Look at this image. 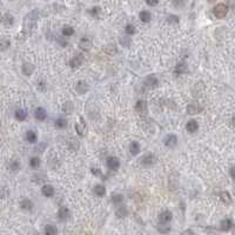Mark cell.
I'll list each match as a JSON object with an SVG mask.
<instances>
[{
	"mask_svg": "<svg viewBox=\"0 0 235 235\" xmlns=\"http://www.w3.org/2000/svg\"><path fill=\"white\" fill-rule=\"evenodd\" d=\"M58 41H59V44H60V45H61L62 47H65V46H66V45L68 44L67 40H65L64 38H59V39H58Z\"/></svg>",
	"mask_w": 235,
	"mask_h": 235,
	"instance_id": "44",
	"label": "cell"
},
{
	"mask_svg": "<svg viewBox=\"0 0 235 235\" xmlns=\"http://www.w3.org/2000/svg\"><path fill=\"white\" fill-rule=\"evenodd\" d=\"M38 88H39V91H41V92H46V89H47L46 82H45V81H42V80H40L39 82H38Z\"/></svg>",
	"mask_w": 235,
	"mask_h": 235,
	"instance_id": "41",
	"label": "cell"
},
{
	"mask_svg": "<svg viewBox=\"0 0 235 235\" xmlns=\"http://www.w3.org/2000/svg\"><path fill=\"white\" fill-rule=\"evenodd\" d=\"M54 188L51 186V185H45L44 187L41 188V193L44 196H46V198H51V196H53L54 195Z\"/></svg>",
	"mask_w": 235,
	"mask_h": 235,
	"instance_id": "16",
	"label": "cell"
},
{
	"mask_svg": "<svg viewBox=\"0 0 235 235\" xmlns=\"http://www.w3.org/2000/svg\"><path fill=\"white\" fill-rule=\"evenodd\" d=\"M79 46H80L81 49H84V51H88L91 47H92V40L87 38V37H84V38H81L80 41H79Z\"/></svg>",
	"mask_w": 235,
	"mask_h": 235,
	"instance_id": "12",
	"label": "cell"
},
{
	"mask_svg": "<svg viewBox=\"0 0 235 235\" xmlns=\"http://www.w3.org/2000/svg\"><path fill=\"white\" fill-rule=\"evenodd\" d=\"M229 173H230V176H232V178H233V179H234V180H235V166H234V167H232V168H230V170H229Z\"/></svg>",
	"mask_w": 235,
	"mask_h": 235,
	"instance_id": "46",
	"label": "cell"
},
{
	"mask_svg": "<svg viewBox=\"0 0 235 235\" xmlns=\"http://www.w3.org/2000/svg\"><path fill=\"white\" fill-rule=\"evenodd\" d=\"M25 139H26L29 143H35L38 140V135L34 131H27L26 134H25Z\"/></svg>",
	"mask_w": 235,
	"mask_h": 235,
	"instance_id": "20",
	"label": "cell"
},
{
	"mask_svg": "<svg viewBox=\"0 0 235 235\" xmlns=\"http://www.w3.org/2000/svg\"><path fill=\"white\" fill-rule=\"evenodd\" d=\"M122 200H123V196L121 194H114L112 196V202H113L114 205H116V206H120Z\"/></svg>",
	"mask_w": 235,
	"mask_h": 235,
	"instance_id": "36",
	"label": "cell"
},
{
	"mask_svg": "<svg viewBox=\"0 0 235 235\" xmlns=\"http://www.w3.org/2000/svg\"><path fill=\"white\" fill-rule=\"evenodd\" d=\"M73 109H74V106L71 101H67V102H65V104L62 105V111H64L65 113H67V114H71V113L73 112Z\"/></svg>",
	"mask_w": 235,
	"mask_h": 235,
	"instance_id": "31",
	"label": "cell"
},
{
	"mask_svg": "<svg viewBox=\"0 0 235 235\" xmlns=\"http://www.w3.org/2000/svg\"><path fill=\"white\" fill-rule=\"evenodd\" d=\"M186 129H187L189 133H195L198 129H199V123L196 120H189L186 125Z\"/></svg>",
	"mask_w": 235,
	"mask_h": 235,
	"instance_id": "13",
	"label": "cell"
},
{
	"mask_svg": "<svg viewBox=\"0 0 235 235\" xmlns=\"http://www.w3.org/2000/svg\"><path fill=\"white\" fill-rule=\"evenodd\" d=\"M232 123H233V126L235 127V114L233 115V118H232Z\"/></svg>",
	"mask_w": 235,
	"mask_h": 235,
	"instance_id": "47",
	"label": "cell"
},
{
	"mask_svg": "<svg viewBox=\"0 0 235 235\" xmlns=\"http://www.w3.org/2000/svg\"><path fill=\"white\" fill-rule=\"evenodd\" d=\"M139 18H140V20L142 21V22H148V21H151L152 15H151V13H149L148 11H142V12H140V14H139Z\"/></svg>",
	"mask_w": 235,
	"mask_h": 235,
	"instance_id": "30",
	"label": "cell"
},
{
	"mask_svg": "<svg viewBox=\"0 0 235 235\" xmlns=\"http://www.w3.org/2000/svg\"><path fill=\"white\" fill-rule=\"evenodd\" d=\"M213 13L216 18H219V19H222V18H225L227 13H228V6L227 5H225V4H217L216 6L214 7V10H213Z\"/></svg>",
	"mask_w": 235,
	"mask_h": 235,
	"instance_id": "2",
	"label": "cell"
},
{
	"mask_svg": "<svg viewBox=\"0 0 235 235\" xmlns=\"http://www.w3.org/2000/svg\"><path fill=\"white\" fill-rule=\"evenodd\" d=\"M146 4L149 5V6H155V5H158L159 4V1H152V0H147L146 1Z\"/></svg>",
	"mask_w": 235,
	"mask_h": 235,
	"instance_id": "45",
	"label": "cell"
},
{
	"mask_svg": "<svg viewBox=\"0 0 235 235\" xmlns=\"http://www.w3.org/2000/svg\"><path fill=\"white\" fill-rule=\"evenodd\" d=\"M69 209L67 207H60V209L58 210V219L60 220V221H65V220H67L68 217H69Z\"/></svg>",
	"mask_w": 235,
	"mask_h": 235,
	"instance_id": "11",
	"label": "cell"
},
{
	"mask_svg": "<svg viewBox=\"0 0 235 235\" xmlns=\"http://www.w3.org/2000/svg\"><path fill=\"white\" fill-rule=\"evenodd\" d=\"M33 202H32V200H29V199H22L20 201V207L24 210H32L33 209Z\"/></svg>",
	"mask_w": 235,
	"mask_h": 235,
	"instance_id": "19",
	"label": "cell"
},
{
	"mask_svg": "<svg viewBox=\"0 0 235 235\" xmlns=\"http://www.w3.org/2000/svg\"><path fill=\"white\" fill-rule=\"evenodd\" d=\"M91 172H92V174H93V175H96V176H99V175H101L100 169H99V168H96V167H93V168H92V169H91Z\"/></svg>",
	"mask_w": 235,
	"mask_h": 235,
	"instance_id": "43",
	"label": "cell"
},
{
	"mask_svg": "<svg viewBox=\"0 0 235 235\" xmlns=\"http://www.w3.org/2000/svg\"><path fill=\"white\" fill-rule=\"evenodd\" d=\"M13 22H14V19L11 14H5V15L2 17V25H4V26L11 27L13 25Z\"/></svg>",
	"mask_w": 235,
	"mask_h": 235,
	"instance_id": "22",
	"label": "cell"
},
{
	"mask_svg": "<svg viewBox=\"0 0 235 235\" xmlns=\"http://www.w3.org/2000/svg\"><path fill=\"white\" fill-rule=\"evenodd\" d=\"M158 84H159V80H158V78L155 76V75H149L147 76L145 81H143V86L146 89H152V88H155L158 86Z\"/></svg>",
	"mask_w": 235,
	"mask_h": 235,
	"instance_id": "4",
	"label": "cell"
},
{
	"mask_svg": "<svg viewBox=\"0 0 235 235\" xmlns=\"http://www.w3.org/2000/svg\"><path fill=\"white\" fill-rule=\"evenodd\" d=\"M34 116H35V119H38V120H45L47 116V113H46V109L42 107H38L35 109V112H34Z\"/></svg>",
	"mask_w": 235,
	"mask_h": 235,
	"instance_id": "14",
	"label": "cell"
},
{
	"mask_svg": "<svg viewBox=\"0 0 235 235\" xmlns=\"http://www.w3.org/2000/svg\"><path fill=\"white\" fill-rule=\"evenodd\" d=\"M187 71H188V67H187V65H186L185 62H179V64L175 66V69H174V72H175L176 75L185 74Z\"/></svg>",
	"mask_w": 235,
	"mask_h": 235,
	"instance_id": "18",
	"label": "cell"
},
{
	"mask_svg": "<svg viewBox=\"0 0 235 235\" xmlns=\"http://www.w3.org/2000/svg\"><path fill=\"white\" fill-rule=\"evenodd\" d=\"M201 109H202V107H199V106L195 105V104H190V105H188L187 112L189 113V114H196V113H199Z\"/></svg>",
	"mask_w": 235,
	"mask_h": 235,
	"instance_id": "26",
	"label": "cell"
},
{
	"mask_svg": "<svg viewBox=\"0 0 235 235\" xmlns=\"http://www.w3.org/2000/svg\"><path fill=\"white\" fill-rule=\"evenodd\" d=\"M178 143V138L174 134H169L165 138V146L169 148H174Z\"/></svg>",
	"mask_w": 235,
	"mask_h": 235,
	"instance_id": "8",
	"label": "cell"
},
{
	"mask_svg": "<svg viewBox=\"0 0 235 235\" xmlns=\"http://www.w3.org/2000/svg\"><path fill=\"white\" fill-rule=\"evenodd\" d=\"M21 69H22V73L25 74V75H31V74L33 73L34 67H33V65H31V64H28V62H24Z\"/></svg>",
	"mask_w": 235,
	"mask_h": 235,
	"instance_id": "23",
	"label": "cell"
},
{
	"mask_svg": "<svg viewBox=\"0 0 235 235\" xmlns=\"http://www.w3.org/2000/svg\"><path fill=\"white\" fill-rule=\"evenodd\" d=\"M62 35L64 37H71V35H73L74 34V28L72 26H69V25H65V26L62 27Z\"/></svg>",
	"mask_w": 235,
	"mask_h": 235,
	"instance_id": "27",
	"label": "cell"
},
{
	"mask_svg": "<svg viewBox=\"0 0 235 235\" xmlns=\"http://www.w3.org/2000/svg\"><path fill=\"white\" fill-rule=\"evenodd\" d=\"M167 21L169 24H178V22H179V17H176V15H169Z\"/></svg>",
	"mask_w": 235,
	"mask_h": 235,
	"instance_id": "42",
	"label": "cell"
},
{
	"mask_svg": "<svg viewBox=\"0 0 235 235\" xmlns=\"http://www.w3.org/2000/svg\"><path fill=\"white\" fill-rule=\"evenodd\" d=\"M26 118H27V112L25 109L20 108V109H17V111H15V119H18L19 121H24Z\"/></svg>",
	"mask_w": 235,
	"mask_h": 235,
	"instance_id": "24",
	"label": "cell"
},
{
	"mask_svg": "<svg viewBox=\"0 0 235 235\" xmlns=\"http://www.w3.org/2000/svg\"><path fill=\"white\" fill-rule=\"evenodd\" d=\"M156 162V156L153 153H147L141 158V165L145 167H149Z\"/></svg>",
	"mask_w": 235,
	"mask_h": 235,
	"instance_id": "3",
	"label": "cell"
},
{
	"mask_svg": "<svg viewBox=\"0 0 235 235\" xmlns=\"http://www.w3.org/2000/svg\"><path fill=\"white\" fill-rule=\"evenodd\" d=\"M19 169H20V162L18 160H14L10 163V170L11 172H18Z\"/></svg>",
	"mask_w": 235,
	"mask_h": 235,
	"instance_id": "35",
	"label": "cell"
},
{
	"mask_svg": "<svg viewBox=\"0 0 235 235\" xmlns=\"http://www.w3.org/2000/svg\"><path fill=\"white\" fill-rule=\"evenodd\" d=\"M172 219H173V214H172V212H169V210H163L161 214L159 215V222H160V225H167L169 222L172 221Z\"/></svg>",
	"mask_w": 235,
	"mask_h": 235,
	"instance_id": "5",
	"label": "cell"
},
{
	"mask_svg": "<svg viewBox=\"0 0 235 235\" xmlns=\"http://www.w3.org/2000/svg\"><path fill=\"white\" fill-rule=\"evenodd\" d=\"M66 125H67V121L65 120L64 118H59V119H57V120H55V127L65 128L66 127Z\"/></svg>",
	"mask_w": 235,
	"mask_h": 235,
	"instance_id": "37",
	"label": "cell"
},
{
	"mask_svg": "<svg viewBox=\"0 0 235 235\" xmlns=\"http://www.w3.org/2000/svg\"><path fill=\"white\" fill-rule=\"evenodd\" d=\"M68 148L71 151H78L79 149V141L76 139H71L68 141Z\"/></svg>",
	"mask_w": 235,
	"mask_h": 235,
	"instance_id": "33",
	"label": "cell"
},
{
	"mask_svg": "<svg viewBox=\"0 0 235 235\" xmlns=\"http://www.w3.org/2000/svg\"><path fill=\"white\" fill-rule=\"evenodd\" d=\"M44 232H45V235H57L58 229L53 225H47L45 229H44Z\"/></svg>",
	"mask_w": 235,
	"mask_h": 235,
	"instance_id": "25",
	"label": "cell"
},
{
	"mask_svg": "<svg viewBox=\"0 0 235 235\" xmlns=\"http://www.w3.org/2000/svg\"><path fill=\"white\" fill-rule=\"evenodd\" d=\"M125 32H126V34H128V35H133V34L135 33L134 25H127V26L125 27Z\"/></svg>",
	"mask_w": 235,
	"mask_h": 235,
	"instance_id": "39",
	"label": "cell"
},
{
	"mask_svg": "<svg viewBox=\"0 0 235 235\" xmlns=\"http://www.w3.org/2000/svg\"><path fill=\"white\" fill-rule=\"evenodd\" d=\"M89 13L92 14L93 17H98V15H99V13H100V7H99V6L92 7V10H89Z\"/></svg>",
	"mask_w": 235,
	"mask_h": 235,
	"instance_id": "40",
	"label": "cell"
},
{
	"mask_svg": "<svg viewBox=\"0 0 235 235\" xmlns=\"http://www.w3.org/2000/svg\"><path fill=\"white\" fill-rule=\"evenodd\" d=\"M82 61H84V55H82V54H76V55H74L73 58L69 60V66L72 68L80 67Z\"/></svg>",
	"mask_w": 235,
	"mask_h": 235,
	"instance_id": "7",
	"label": "cell"
},
{
	"mask_svg": "<svg viewBox=\"0 0 235 235\" xmlns=\"http://www.w3.org/2000/svg\"><path fill=\"white\" fill-rule=\"evenodd\" d=\"M88 84L84 80H79L75 85V91L79 94H85L88 91Z\"/></svg>",
	"mask_w": 235,
	"mask_h": 235,
	"instance_id": "9",
	"label": "cell"
},
{
	"mask_svg": "<svg viewBox=\"0 0 235 235\" xmlns=\"http://www.w3.org/2000/svg\"><path fill=\"white\" fill-rule=\"evenodd\" d=\"M135 111H136L140 115H145L146 113H147V102H146L145 100L136 101Z\"/></svg>",
	"mask_w": 235,
	"mask_h": 235,
	"instance_id": "6",
	"label": "cell"
},
{
	"mask_svg": "<svg viewBox=\"0 0 235 235\" xmlns=\"http://www.w3.org/2000/svg\"><path fill=\"white\" fill-rule=\"evenodd\" d=\"M107 167L109 169H113V170H116L118 168L120 167V161L116 156H111L107 159Z\"/></svg>",
	"mask_w": 235,
	"mask_h": 235,
	"instance_id": "10",
	"label": "cell"
},
{
	"mask_svg": "<svg viewBox=\"0 0 235 235\" xmlns=\"http://www.w3.org/2000/svg\"><path fill=\"white\" fill-rule=\"evenodd\" d=\"M129 152H131L132 155H138L140 153V145H139L136 141L131 142V145H129Z\"/></svg>",
	"mask_w": 235,
	"mask_h": 235,
	"instance_id": "21",
	"label": "cell"
},
{
	"mask_svg": "<svg viewBox=\"0 0 235 235\" xmlns=\"http://www.w3.org/2000/svg\"><path fill=\"white\" fill-rule=\"evenodd\" d=\"M40 163L41 161L38 156H33V158H31V160H29V166L32 168H34V169L40 167Z\"/></svg>",
	"mask_w": 235,
	"mask_h": 235,
	"instance_id": "32",
	"label": "cell"
},
{
	"mask_svg": "<svg viewBox=\"0 0 235 235\" xmlns=\"http://www.w3.org/2000/svg\"><path fill=\"white\" fill-rule=\"evenodd\" d=\"M220 199H221V201L225 202V203H230V202H232V198H230L228 192H221V193H220Z\"/></svg>",
	"mask_w": 235,
	"mask_h": 235,
	"instance_id": "34",
	"label": "cell"
},
{
	"mask_svg": "<svg viewBox=\"0 0 235 235\" xmlns=\"http://www.w3.org/2000/svg\"><path fill=\"white\" fill-rule=\"evenodd\" d=\"M75 131L76 133L80 135V136H84L85 133H86V123L84 122L82 119H80V122L75 123Z\"/></svg>",
	"mask_w": 235,
	"mask_h": 235,
	"instance_id": "15",
	"label": "cell"
},
{
	"mask_svg": "<svg viewBox=\"0 0 235 235\" xmlns=\"http://www.w3.org/2000/svg\"><path fill=\"white\" fill-rule=\"evenodd\" d=\"M233 227V221L230 219H225L220 222V229L223 232H228L229 229H232Z\"/></svg>",
	"mask_w": 235,
	"mask_h": 235,
	"instance_id": "17",
	"label": "cell"
},
{
	"mask_svg": "<svg viewBox=\"0 0 235 235\" xmlns=\"http://www.w3.org/2000/svg\"><path fill=\"white\" fill-rule=\"evenodd\" d=\"M94 193H95L96 196H104L106 194V188L104 187L102 185H96L94 187Z\"/></svg>",
	"mask_w": 235,
	"mask_h": 235,
	"instance_id": "29",
	"label": "cell"
},
{
	"mask_svg": "<svg viewBox=\"0 0 235 235\" xmlns=\"http://www.w3.org/2000/svg\"><path fill=\"white\" fill-rule=\"evenodd\" d=\"M10 46H11V41L8 40V39L2 38V39H1V51H5V49H7Z\"/></svg>",
	"mask_w": 235,
	"mask_h": 235,
	"instance_id": "38",
	"label": "cell"
},
{
	"mask_svg": "<svg viewBox=\"0 0 235 235\" xmlns=\"http://www.w3.org/2000/svg\"><path fill=\"white\" fill-rule=\"evenodd\" d=\"M38 15H39L38 11H32L25 17V19H24V32L25 33H31V31L35 27Z\"/></svg>",
	"mask_w": 235,
	"mask_h": 235,
	"instance_id": "1",
	"label": "cell"
},
{
	"mask_svg": "<svg viewBox=\"0 0 235 235\" xmlns=\"http://www.w3.org/2000/svg\"><path fill=\"white\" fill-rule=\"evenodd\" d=\"M127 214H128L127 208H126L125 206H119L118 209L115 210V215H116L118 217H125Z\"/></svg>",
	"mask_w": 235,
	"mask_h": 235,
	"instance_id": "28",
	"label": "cell"
}]
</instances>
